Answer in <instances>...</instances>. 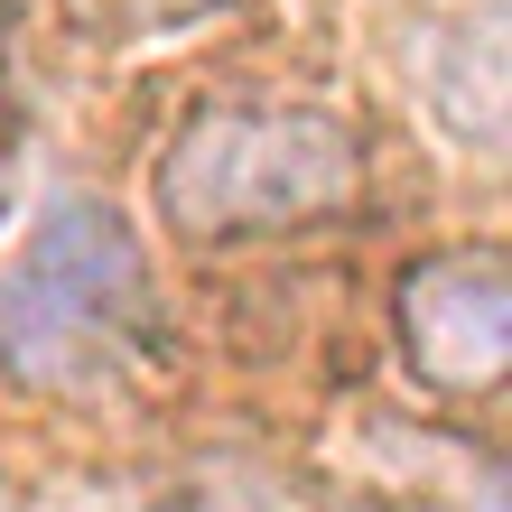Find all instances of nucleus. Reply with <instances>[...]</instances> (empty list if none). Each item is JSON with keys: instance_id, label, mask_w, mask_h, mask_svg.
<instances>
[{"instance_id": "20e7f679", "label": "nucleus", "mask_w": 512, "mask_h": 512, "mask_svg": "<svg viewBox=\"0 0 512 512\" xmlns=\"http://www.w3.org/2000/svg\"><path fill=\"white\" fill-rule=\"evenodd\" d=\"M0 215H10V149H0Z\"/></svg>"}, {"instance_id": "f257e3e1", "label": "nucleus", "mask_w": 512, "mask_h": 512, "mask_svg": "<svg viewBox=\"0 0 512 512\" xmlns=\"http://www.w3.org/2000/svg\"><path fill=\"white\" fill-rule=\"evenodd\" d=\"M159 345V270L122 205L56 196L0 270V373L38 401H94Z\"/></svg>"}, {"instance_id": "7ed1b4c3", "label": "nucleus", "mask_w": 512, "mask_h": 512, "mask_svg": "<svg viewBox=\"0 0 512 512\" xmlns=\"http://www.w3.org/2000/svg\"><path fill=\"white\" fill-rule=\"evenodd\" d=\"M391 336H401V364L419 391H447V401L494 391L512 364V261L494 243L410 261L391 289Z\"/></svg>"}, {"instance_id": "f03ea898", "label": "nucleus", "mask_w": 512, "mask_h": 512, "mask_svg": "<svg viewBox=\"0 0 512 512\" xmlns=\"http://www.w3.org/2000/svg\"><path fill=\"white\" fill-rule=\"evenodd\" d=\"M364 196V140L326 103H205L159 149L149 205L177 243L308 233Z\"/></svg>"}]
</instances>
